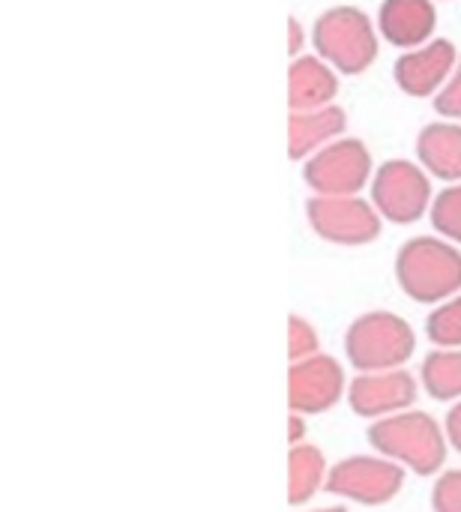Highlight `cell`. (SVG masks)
Returning a JSON list of instances; mask_svg holds the SVG:
<instances>
[{
  "instance_id": "cell-17",
  "label": "cell",
  "mask_w": 461,
  "mask_h": 512,
  "mask_svg": "<svg viewBox=\"0 0 461 512\" xmlns=\"http://www.w3.org/2000/svg\"><path fill=\"white\" fill-rule=\"evenodd\" d=\"M420 387L435 402L461 399V348H435L420 363Z\"/></svg>"
},
{
  "instance_id": "cell-25",
  "label": "cell",
  "mask_w": 461,
  "mask_h": 512,
  "mask_svg": "<svg viewBox=\"0 0 461 512\" xmlns=\"http://www.w3.org/2000/svg\"><path fill=\"white\" fill-rule=\"evenodd\" d=\"M303 438H306V417L291 411V417H288V444L297 447V444H303Z\"/></svg>"
},
{
  "instance_id": "cell-26",
  "label": "cell",
  "mask_w": 461,
  "mask_h": 512,
  "mask_svg": "<svg viewBox=\"0 0 461 512\" xmlns=\"http://www.w3.org/2000/svg\"><path fill=\"white\" fill-rule=\"evenodd\" d=\"M312 512H348L345 507H324V510H312Z\"/></svg>"
},
{
  "instance_id": "cell-19",
  "label": "cell",
  "mask_w": 461,
  "mask_h": 512,
  "mask_svg": "<svg viewBox=\"0 0 461 512\" xmlns=\"http://www.w3.org/2000/svg\"><path fill=\"white\" fill-rule=\"evenodd\" d=\"M426 339L435 348H461V294L438 303L426 318Z\"/></svg>"
},
{
  "instance_id": "cell-6",
  "label": "cell",
  "mask_w": 461,
  "mask_h": 512,
  "mask_svg": "<svg viewBox=\"0 0 461 512\" xmlns=\"http://www.w3.org/2000/svg\"><path fill=\"white\" fill-rule=\"evenodd\" d=\"M375 159L366 141L342 135L303 162V183L312 195H363L375 177Z\"/></svg>"
},
{
  "instance_id": "cell-20",
  "label": "cell",
  "mask_w": 461,
  "mask_h": 512,
  "mask_svg": "<svg viewBox=\"0 0 461 512\" xmlns=\"http://www.w3.org/2000/svg\"><path fill=\"white\" fill-rule=\"evenodd\" d=\"M312 354H321V336L315 324L303 315H291L288 318V360L297 363Z\"/></svg>"
},
{
  "instance_id": "cell-8",
  "label": "cell",
  "mask_w": 461,
  "mask_h": 512,
  "mask_svg": "<svg viewBox=\"0 0 461 512\" xmlns=\"http://www.w3.org/2000/svg\"><path fill=\"white\" fill-rule=\"evenodd\" d=\"M405 486V468L381 453L375 456H348L330 468L327 492L363 507L390 504Z\"/></svg>"
},
{
  "instance_id": "cell-24",
  "label": "cell",
  "mask_w": 461,
  "mask_h": 512,
  "mask_svg": "<svg viewBox=\"0 0 461 512\" xmlns=\"http://www.w3.org/2000/svg\"><path fill=\"white\" fill-rule=\"evenodd\" d=\"M306 51V30H303V21L300 18H288V54L291 57H300Z\"/></svg>"
},
{
  "instance_id": "cell-13",
  "label": "cell",
  "mask_w": 461,
  "mask_h": 512,
  "mask_svg": "<svg viewBox=\"0 0 461 512\" xmlns=\"http://www.w3.org/2000/svg\"><path fill=\"white\" fill-rule=\"evenodd\" d=\"M342 75L321 54H300L288 63V111H309L333 105Z\"/></svg>"
},
{
  "instance_id": "cell-3",
  "label": "cell",
  "mask_w": 461,
  "mask_h": 512,
  "mask_svg": "<svg viewBox=\"0 0 461 512\" xmlns=\"http://www.w3.org/2000/svg\"><path fill=\"white\" fill-rule=\"evenodd\" d=\"M312 48L321 54L339 75H363L375 66L381 54L378 24L366 9L354 3H339L324 9L312 24Z\"/></svg>"
},
{
  "instance_id": "cell-9",
  "label": "cell",
  "mask_w": 461,
  "mask_h": 512,
  "mask_svg": "<svg viewBox=\"0 0 461 512\" xmlns=\"http://www.w3.org/2000/svg\"><path fill=\"white\" fill-rule=\"evenodd\" d=\"M345 393H348V378L342 372V363L324 351L297 360L288 369V408L303 417L327 414L342 402Z\"/></svg>"
},
{
  "instance_id": "cell-10",
  "label": "cell",
  "mask_w": 461,
  "mask_h": 512,
  "mask_svg": "<svg viewBox=\"0 0 461 512\" xmlns=\"http://www.w3.org/2000/svg\"><path fill=\"white\" fill-rule=\"evenodd\" d=\"M459 48L447 36H435L432 42L402 51L393 63V81L405 96L435 99L438 90L450 81L459 63Z\"/></svg>"
},
{
  "instance_id": "cell-14",
  "label": "cell",
  "mask_w": 461,
  "mask_h": 512,
  "mask_svg": "<svg viewBox=\"0 0 461 512\" xmlns=\"http://www.w3.org/2000/svg\"><path fill=\"white\" fill-rule=\"evenodd\" d=\"M348 129V111L333 102L309 111H288V159L306 162L315 150L342 138Z\"/></svg>"
},
{
  "instance_id": "cell-21",
  "label": "cell",
  "mask_w": 461,
  "mask_h": 512,
  "mask_svg": "<svg viewBox=\"0 0 461 512\" xmlns=\"http://www.w3.org/2000/svg\"><path fill=\"white\" fill-rule=\"evenodd\" d=\"M432 510L435 512H461V471H444L432 489Z\"/></svg>"
},
{
  "instance_id": "cell-12",
  "label": "cell",
  "mask_w": 461,
  "mask_h": 512,
  "mask_svg": "<svg viewBox=\"0 0 461 512\" xmlns=\"http://www.w3.org/2000/svg\"><path fill=\"white\" fill-rule=\"evenodd\" d=\"M378 33L399 51L420 48L435 39L438 30V0H381Z\"/></svg>"
},
{
  "instance_id": "cell-2",
  "label": "cell",
  "mask_w": 461,
  "mask_h": 512,
  "mask_svg": "<svg viewBox=\"0 0 461 512\" xmlns=\"http://www.w3.org/2000/svg\"><path fill=\"white\" fill-rule=\"evenodd\" d=\"M366 435L375 453L399 462L405 471H414L417 477H435L447 462V450H450L447 432L426 411L408 408L381 417L369 426Z\"/></svg>"
},
{
  "instance_id": "cell-18",
  "label": "cell",
  "mask_w": 461,
  "mask_h": 512,
  "mask_svg": "<svg viewBox=\"0 0 461 512\" xmlns=\"http://www.w3.org/2000/svg\"><path fill=\"white\" fill-rule=\"evenodd\" d=\"M429 222L438 237L461 246V183H447L441 192H435Z\"/></svg>"
},
{
  "instance_id": "cell-4",
  "label": "cell",
  "mask_w": 461,
  "mask_h": 512,
  "mask_svg": "<svg viewBox=\"0 0 461 512\" xmlns=\"http://www.w3.org/2000/svg\"><path fill=\"white\" fill-rule=\"evenodd\" d=\"M417 351L414 327L387 309L366 312L351 321L345 333V357L357 372H390L405 369Z\"/></svg>"
},
{
  "instance_id": "cell-11",
  "label": "cell",
  "mask_w": 461,
  "mask_h": 512,
  "mask_svg": "<svg viewBox=\"0 0 461 512\" xmlns=\"http://www.w3.org/2000/svg\"><path fill=\"white\" fill-rule=\"evenodd\" d=\"M420 381L408 369L390 372H360L348 381V408L363 420H381L399 411H408L417 402Z\"/></svg>"
},
{
  "instance_id": "cell-23",
  "label": "cell",
  "mask_w": 461,
  "mask_h": 512,
  "mask_svg": "<svg viewBox=\"0 0 461 512\" xmlns=\"http://www.w3.org/2000/svg\"><path fill=\"white\" fill-rule=\"evenodd\" d=\"M444 432H447V441H450V447L461 453V399L447 411V417H444Z\"/></svg>"
},
{
  "instance_id": "cell-1",
  "label": "cell",
  "mask_w": 461,
  "mask_h": 512,
  "mask_svg": "<svg viewBox=\"0 0 461 512\" xmlns=\"http://www.w3.org/2000/svg\"><path fill=\"white\" fill-rule=\"evenodd\" d=\"M393 273L408 300L438 306L461 294V246L438 234L411 237L399 246Z\"/></svg>"
},
{
  "instance_id": "cell-16",
  "label": "cell",
  "mask_w": 461,
  "mask_h": 512,
  "mask_svg": "<svg viewBox=\"0 0 461 512\" xmlns=\"http://www.w3.org/2000/svg\"><path fill=\"white\" fill-rule=\"evenodd\" d=\"M330 477V465L324 453L312 444H297L288 453V504L303 507L309 504Z\"/></svg>"
},
{
  "instance_id": "cell-27",
  "label": "cell",
  "mask_w": 461,
  "mask_h": 512,
  "mask_svg": "<svg viewBox=\"0 0 461 512\" xmlns=\"http://www.w3.org/2000/svg\"><path fill=\"white\" fill-rule=\"evenodd\" d=\"M438 3H441V0H438Z\"/></svg>"
},
{
  "instance_id": "cell-15",
  "label": "cell",
  "mask_w": 461,
  "mask_h": 512,
  "mask_svg": "<svg viewBox=\"0 0 461 512\" xmlns=\"http://www.w3.org/2000/svg\"><path fill=\"white\" fill-rule=\"evenodd\" d=\"M417 162L444 186L461 183V123L459 120H432L417 132L414 141Z\"/></svg>"
},
{
  "instance_id": "cell-22",
  "label": "cell",
  "mask_w": 461,
  "mask_h": 512,
  "mask_svg": "<svg viewBox=\"0 0 461 512\" xmlns=\"http://www.w3.org/2000/svg\"><path fill=\"white\" fill-rule=\"evenodd\" d=\"M435 105V114L444 117V120H459L461 123V54L459 63H456V72L450 75V81L438 90V96L432 99Z\"/></svg>"
},
{
  "instance_id": "cell-5",
  "label": "cell",
  "mask_w": 461,
  "mask_h": 512,
  "mask_svg": "<svg viewBox=\"0 0 461 512\" xmlns=\"http://www.w3.org/2000/svg\"><path fill=\"white\" fill-rule=\"evenodd\" d=\"M369 198L390 225H414L429 216L435 201V177L417 159H387L375 168Z\"/></svg>"
},
{
  "instance_id": "cell-7",
  "label": "cell",
  "mask_w": 461,
  "mask_h": 512,
  "mask_svg": "<svg viewBox=\"0 0 461 512\" xmlns=\"http://www.w3.org/2000/svg\"><path fill=\"white\" fill-rule=\"evenodd\" d=\"M312 234L330 246H369L384 231V216L366 195H312L306 201Z\"/></svg>"
}]
</instances>
